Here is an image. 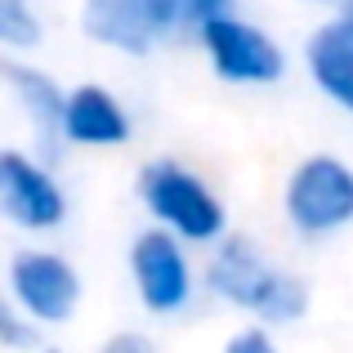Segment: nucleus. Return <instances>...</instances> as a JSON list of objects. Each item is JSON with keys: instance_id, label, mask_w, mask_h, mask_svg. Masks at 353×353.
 I'll return each instance as SVG.
<instances>
[{"instance_id": "nucleus-1", "label": "nucleus", "mask_w": 353, "mask_h": 353, "mask_svg": "<svg viewBox=\"0 0 353 353\" xmlns=\"http://www.w3.org/2000/svg\"><path fill=\"white\" fill-rule=\"evenodd\" d=\"M201 277L219 304L246 313L259 327H291L309 313V282L246 233H228L215 250H206Z\"/></svg>"}, {"instance_id": "nucleus-2", "label": "nucleus", "mask_w": 353, "mask_h": 353, "mask_svg": "<svg viewBox=\"0 0 353 353\" xmlns=\"http://www.w3.org/2000/svg\"><path fill=\"white\" fill-rule=\"evenodd\" d=\"M134 197L143 206L148 224L165 228L170 237L188 246L215 250L233 228H228V206L215 192V183L201 170H192L179 157H152L134 174Z\"/></svg>"}, {"instance_id": "nucleus-3", "label": "nucleus", "mask_w": 353, "mask_h": 353, "mask_svg": "<svg viewBox=\"0 0 353 353\" xmlns=\"http://www.w3.org/2000/svg\"><path fill=\"white\" fill-rule=\"evenodd\" d=\"M282 219L300 241H331L353 228V165L336 152H309L282 179Z\"/></svg>"}, {"instance_id": "nucleus-4", "label": "nucleus", "mask_w": 353, "mask_h": 353, "mask_svg": "<svg viewBox=\"0 0 353 353\" xmlns=\"http://www.w3.org/2000/svg\"><path fill=\"white\" fill-rule=\"evenodd\" d=\"M81 32L121 59H152L197 36L179 0H85Z\"/></svg>"}, {"instance_id": "nucleus-5", "label": "nucleus", "mask_w": 353, "mask_h": 353, "mask_svg": "<svg viewBox=\"0 0 353 353\" xmlns=\"http://www.w3.org/2000/svg\"><path fill=\"white\" fill-rule=\"evenodd\" d=\"M125 268H130L134 300L152 318H179L206 291V277H201L197 259H192V246L170 237L165 228H152V224L130 237Z\"/></svg>"}, {"instance_id": "nucleus-6", "label": "nucleus", "mask_w": 353, "mask_h": 353, "mask_svg": "<svg viewBox=\"0 0 353 353\" xmlns=\"http://www.w3.org/2000/svg\"><path fill=\"white\" fill-rule=\"evenodd\" d=\"M81 268L63 250L18 246L5 264V304H14L36 331L68 327L81 309Z\"/></svg>"}, {"instance_id": "nucleus-7", "label": "nucleus", "mask_w": 353, "mask_h": 353, "mask_svg": "<svg viewBox=\"0 0 353 353\" xmlns=\"http://www.w3.org/2000/svg\"><path fill=\"white\" fill-rule=\"evenodd\" d=\"M192 45L201 50L210 77L224 81L233 90H268V85H282L286 81V50L277 45V36L268 27L250 23L241 14H228V18H215V23L197 27Z\"/></svg>"}, {"instance_id": "nucleus-8", "label": "nucleus", "mask_w": 353, "mask_h": 353, "mask_svg": "<svg viewBox=\"0 0 353 353\" xmlns=\"http://www.w3.org/2000/svg\"><path fill=\"white\" fill-rule=\"evenodd\" d=\"M0 215L27 237H50L68 224V192L45 157H32L23 148L0 152Z\"/></svg>"}, {"instance_id": "nucleus-9", "label": "nucleus", "mask_w": 353, "mask_h": 353, "mask_svg": "<svg viewBox=\"0 0 353 353\" xmlns=\"http://www.w3.org/2000/svg\"><path fill=\"white\" fill-rule=\"evenodd\" d=\"M134 139V117H130L125 99L117 90L85 81L72 85L63 99V117H59V143L77 148V152H112L125 148Z\"/></svg>"}, {"instance_id": "nucleus-10", "label": "nucleus", "mask_w": 353, "mask_h": 353, "mask_svg": "<svg viewBox=\"0 0 353 353\" xmlns=\"http://www.w3.org/2000/svg\"><path fill=\"white\" fill-rule=\"evenodd\" d=\"M304 72H309L313 90L327 99L331 108H340L353 117V36L336 18H322L309 36H304Z\"/></svg>"}, {"instance_id": "nucleus-11", "label": "nucleus", "mask_w": 353, "mask_h": 353, "mask_svg": "<svg viewBox=\"0 0 353 353\" xmlns=\"http://www.w3.org/2000/svg\"><path fill=\"white\" fill-rule=\"evenodd\" d=\"M0 77H5L9 99H14V103L23 108V117L41 130V139L59 143V117H63V99H68V90H63L59 81H50L45 72L18 63V59L0 63Z\"/></svg>"}, {"instance_id": "nucleus-12", "label": "nucleus", "mask_w": 353, "mask_h": 353, "mask_svg": "<svg viewBox=\"0 0 353 353\" xmlns=\"http://www.w3.org/2000/svg\"><path fill=\"white\" fill-rule=\"evenodd\" d=\"M41 41H45V23L32 0H0V45H5L9 59L36 50Z\"/></svg>"}, {"instance_id": "nucleus-13", "label": "nucleus", "mask_w": 353, "mask_h": 353, "mask_svg": "<svg viewBox=\"0 0 353 353\" xmlns=\"http://www.w3.org/2000/svg\"><path fill=\"white\" fill-rule=\"evenodd\" d=\"M224 353H286L277 345L273 327H259V322H246V327H237L233 336H228Z\"/></svg>"}, {"instance_id": "nucleus-14", "label": "nucleus", "mask_w": 353, "mask_h": 353, "mask_svg": "<svg viewBox=\"0 0 353 353\" xmlns=\"http://www.w3.org/2000/svg\"><path fill=\"white\" fill-rule=\"evenodd\" d=\"M0 340H5V349H36L41 345V331H36L14 304H5V313H0Z\"/></svg>"}, {"instance_id": "nucleus-15", "label": "nucleus", "mask_w": 353, "mask_h": 353, "mask_svg": "<svg viewBox=\"0 0 353 353\" xmlns=\"http://www.w3.org/2000/svg\"><path fill=\"white\" fill-rule=\"evenodd\" d=\"M179 5H183V14H188L192 32H197V27H206V23H215V18L237 14V0H179Z\"/></svg>"}, {"instance_id": "nucleus-16", "label": "nucleus", "mask_w": 353, "mask_h": 353, "mask_svg": "<svg viewBox=\"0 0 353 353\" xmlns=\"http://www.w3.org/2000/svg\"><path fill=\"white\" fill-rule=\"evenodd\" d=\"M99 353H161L157 349V340L148 336V331H117V336H108Z\"/></svg>"}, {"instance_id": "nucleus-17", "label": "nucleus", "mask_w": 353, "mask_h": 353, "mask_svg": "<svg viewBox=\"0 0 353 353\" xmlns=\"http://www.w3.org/2000/svg\"><path fill=\"white\" fill-rule=\"evenodd\" d=\"M295 5H304V9H331V14H340L349 0H295Z\"/></svg>"}, {"instance_id": "nucleus-18", "label": "nucleus", "mask_w": 353, "mask_h": 353, "mask_svg": "<svg viewBox=\"0 0 353 353\" xmlns=\"http://www.w3.org/2000/svg\"><path fill=\"white\" fill-rule=\"evenodd\" d=\"M331 18H336V23H340V27H345V32L353 36V0H349L345 9H340V14H331Z\"/></svg>"}]
</instances>
